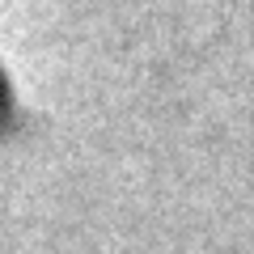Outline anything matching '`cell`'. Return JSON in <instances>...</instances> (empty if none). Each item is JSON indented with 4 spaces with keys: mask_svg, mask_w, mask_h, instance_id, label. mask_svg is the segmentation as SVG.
I'll use <instances>...</instances> for the list:
<instances>
[{
    "mask_svg": "<svg viewBox=\"0 0 254 254\" xmlns=\"http://www.w3.org/2000/svg\"><path fill=\"white\" fill-rule=\"evenodd\" d=\"M9 106V89H4V76H0V110Z\"/></svg>",
    "mask_w": 254,
    "mask_h": 254,
    "instance_id": "obj_1",
    "label": "cell"
}]
</instances>
